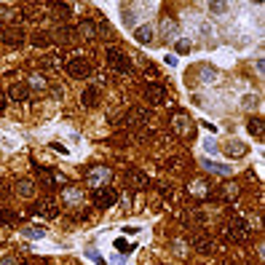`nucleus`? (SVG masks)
<instances>
[{
	"label": "nucleus",
	"instance_id": "f257e3e1",
	"mask_svg": "<svg viewBox=\"0 0 265 265\" xmlns=\"http://www.w3.org/2000/svg\"><path fill=\"white\" fill-rule=\"evenodd\" d=\"M249 236H252V228H249V222L246 220H241V217H230L228 222H225V239L228 241H249Z\"/></svg>",
	"mask_w": 265,
	"mask_h": 265
},
{
	"label": "nucleus",
	"instance_id": "f03ea898",
	"mask_svg": "<svg viewBox=\"0 0 265 265\" xmlns=\"http://www.w3.org/2000/svg\"><path fill=\"white\" fill-rule=\"evenodd\" d=\"M110 179H112V169L110 166H94V169H88V172H86V185H91L94 190L107 188Z\"/></svg>",
	"mask_w": 265,
	"mask_h": 265
},
{
	"label": "nucleus",
	"instance_id": "7ed1b4c3",
	"mask_svg": "<svg viewBox=\"0 0 265 265\" xmlns=\"http://www.w3.org/2000/svg\"><path fill=\"white\" fill-rule=\"evenodd\" d=\"M107 65L112 67L115 72H132V59H129L126 51H121V48H107Z\"/></svg>",
	"mask_w": 265,
	"mask_h": 265
},
{
	"label": "nucleus",
	"instance_id": "20e7f679",
	"mask_svg": "<svg viewBox=\"0 0 265 265\" xmlns=\"http://www.w3.org/2000/svg\"><path fill=\"white\" fill-rule=\"evenodd\" d=\"M67 72H70V78H88L91 75V62L86 56H72L67 62Z\"/></svg>",
	"mask_w": 265,
	"mask_h": 265
},
{
	"label": "nucleus",
	"instance_id": "39448f33",
	"mask_svg": "<svg viewBox=\"0 0 265 265\" xmlns=\"http://www.w3.org/2000/svg\"><path fill=\"white\" fill-rule=\"evenodd\" d=\"M169 99V88L161 83H148L145 86V102L148 105H163Z\"/></svg>",
	"mask_w": 265,
	"mask_h": 265
},
{
	"label": "nucleus",
	"instance_id": "423d86ee",
	"mask_svg": "<svg viewBox=\"0 0 265 265\" xmlns=\"http://www.w3.org/2000/svg\"><path fill=\"white\" fill-rule=\"evenodd\" d=\"M239 185L236 182H225V185H220L217 190H212L209 193V199H217V201H236L239 199Z\"/></svg>",
	"mask_w": 265,
	"mask_h": 265
},
{
	"label": "nucleus",
	"instance_id": "0eeeda50",
	"mask_svg": "<svg viewBox=\"0 0 265 265\" xmlns=\"http://www.w3.org/2000/svg\"><path fill=\"white\" fill-rule=\"evenodd\" d=\"M118 201V193L107 185V188H99L97 193H94V204L99 206V209H110V206H115Z\"/></svg>",
	"mask_w": 265,
	"mask_h": 265
},
{
	"label": "nucleus",
	"instance_id": "6e6552de",
	"mask_svg": "<svg viewBox=\"0 0 265 265\" xmlns=\"http://www.w3.org/2000/svg\"><path fill=\"white\" fill-rule=\"evenodd\" d=\"M193 118L188 115V112H177V115L172 118V129L177 134H182V137H188V134H193Z\"/></svg>",
	"mask_w": 265,
	"mask_h": 265
},
{
	"label": "nucleus",
	"instance_id": "1a4fd4ad",
	"mask_svg": "<svg viewBox=\"0 0 265 265\" xmlns=\"http://www.w3.org/2000/svg\"><path fill=\"white\" fill-rule=\"evenodd\" d=\"M222 153L228 155V158H244V155L249 153V145L233 137V139H228V142L222 145Z\"/></svg>",
	"mask_w": 265,
	"mask_h": 265
},
{
	"label": "nucleus",
	"instance_id": "9d476101",
	"mask_svg": "<svg viewBox=\"0 0 265 265\" xmlns=\"http://www.w3.org/2000/svg\"><path fill=\"white\" fill-rule=\"evenodd\" d=\"M153 121V112L145 110V107H132V110L126 112V123L129 126H142V123Z\"/></svg>",
	"mask_w": 265,
	"mask_h": 265
},
{
	"label": "nucleus",
	"instance_id": "9b49d317",
	"mask_svg": "<svg viewBox=\"0 0 265 265\" xmlns=\"http://www.w3.org/2000/svg\"><path fill=\"white\" fill-rule=\"evenodd\" d=\"M62 204L65 206H81L83 204V190L72 188V185H65V188H62Z\"/></svg>",
	"mask_w": 265,
	"mask_h": 265
},
{
	"label": "nucleus",
	"instance_id": "f8f14e48",
	"mask_svg": "<svg viewBox=\"0 0 265 265\" xmlns=\"http://www.w3.org/2000/svg\"><path fill=\"white\" fill-rule=\"evenodd\" d=\"M126 182H129V188L132 190H142V188H148V174L142 172V169H129L126 172Z\"/></svg>",
	"mask_w": 265,
	"mask_h": 265
},
{
	"label": "nucleus",
	"instance_id": "ddd939ff",
	"mask_svg": "<svg viewBox=\"0 0 265 265\" xmlns=\"http://www.w3.org/2000/svg\"><path fill=\"white\" fill-rule=\"evenodd\" d=\"M32 214H43V217H56L59 214V206H56V201H51V199H43V201H38L35 206H32Z\"/></svg>",
	"mask_w": 265,
	"mask_h": 265
},
{
	"label": "nucleus",
	"instance_id": "4468645a",
	"mask_svg": "<svg viewBox=\"0 0 265 265\" xmlns=\"http://www.w3.org/2000/svg\"><path fill=\"white\" fill-rule=\"evenodd\" d=\"M75 32L83 38V41H94V38L99 35V27H97V22H91V19H83L81 24L75 27Z\"/></svg>",
	"mask_w": 265,
	"mask_h": 265
},
{
	"label": "nucleus",
	"instance_id": "2eb2a0df",
	"mask_svg": "<svg viewBox=\"0 0 265 265\" xmlns=\"http://www.w3.org/2000/svg\"><path fill=\"white\" fill-rule=\"evenodd\" d=\"M3 43H8V46H22V43H24V30H22V27H5Z\"/></svg>",
	"mask_w": 265,
	"mask_h": 265
},
{
	"label": "nucleus",
	"instance_id": "dca6fc26",
	"mask_svg": "<svg viewBox=\"0 0 265 265\" xmlns=\"http://www.w3.org/2000/svg\"><path fill=\"white\" fill-rule=\"evenodd\" d=\"M190 244H193V249L201 252V255H206V252L212 249V239L206 233H193L190 236Z\"/></svg>",
	"mask_w": 265,
	"mask_h": 265
},
{
	"label": "nucleus",
	"instance_id": "f3484780",
	"mask_svg": "<svg viewBox=\"0 0 265 265\" xmlns=\"http://www.w3.org/2000/svg\"><path fill=\"white\" fill-rule=\"evenodd\" d=\"M8 97L14 99V102H27V99H30V86H27V83H14V86L8 88Z\"/></svg>",
	"mask_w": 265,
	"mask_h": 265
},
{
	"label": "nucleus",
	"instance_id": "a211bd4d",
	"mask_svg": "<svg viewBox=\"0 0 265 265\" xmlns=\"http://www.w3.org/2000/svg\"><path fill=\"white\" fill-rule=\"evenodd\" d=\"M212 182H204V179H196L193 185H188V193L190 196H196V199H209V193H212V188H209Z\"/></svg>",
	"mask_w": 265,
	"mask_h": 265
},
{
	"label": "nucleus",
	"instance_id": "6ab92c4d",
	"mask_svg": "<svg viewBox=\"0 0 265 265\" xmlns=\"http://www.w3.org/2000/svg\"><path fill=\"white\" fill-rule=\"evenodd\" d=\"M32 172H35V177L41 179L43 188H54V185H56V177L48 172V169H43V166H38V163H35V166H32Z\"/></svg>",
	"mask_w": 265,
	"mask_h": 265
},
{
	"label": "nucleus",
	"instance_id": "aec40b11",
	"mask_svg": "<svg viewBox=\"0 0 265 265\" xmlns=\"http://www.w3.org/2000/svg\"><path fill=\"white\" fill-rule=\"evenodd\" d=\"M134 41L137 43H142V46H150V43H153V27H137V30H134Z\"/></svg>",
	"mask_w": 265,
	"mask_h": 265
},
{
	"label": "nucleus",
	"instance_id": "412c9836",
	"mask_svg": "<svg viewBox=\"0 0 265 265\" xmlns=\"http://www.w3.org/2000/svg\"><path fill=\"white\" fill-rule=\"evenodd\" d=\"M30 43H32V46H35V48H48V46H51V43H54V38L51 35H48V32H32V38H30Z\"/></svg>",
	"mask_w": 265,
	"mask_h": 265
},
{
	"label": "nucleus",
	"instance_id": "4be33fe9",
	"mask_svg": "<svg viewBox=\"0 0 265 265\" xmlns=\"http://www.w3.org/2000/svg\"><path fill=\"white\" fill-rule=\"evenodd\" d=\"M81 102L86 105V107H97V105H99V91H97V86H88L86 91L81 94Z\"/></svg>",
	"mask_w": 265,
	"mask_h": 265
},
{
	"label": "nucleus",
	"instance_id": "5701e85b",
	"mask_svg": "<svg viewBox=\"0 0 265 265\" xmlns=\"http://www.w3.org/2000/svg\"><path fill=\"white\" fill-rule=\"evenodd\" d=\"M16 193H19L22 199H32V196H35V185H32V179H19V182H16Z\"/></svg>",
	"mask_w": 265,
	"mask_h": 265
},
{
	"label": "nucleus",
	"instance_id": "b1692460",
	"mask_svg": "<svg viewBox=\"0 0 265 265\" xmlns=\"http://www.w3.org/2000/svg\"><path fill=\"white\" fill-rule=\"evenodd\" d=\"M246 129H249V134H255V137H263L265 134V123L260 115H252L249 121H246Z\"/></svg>",
	"mask_w": 265,
	"mask_h": 265
},
{
	"label": "nucleus",
	"instance_id": "393cba45",
	"mask_svg": "<svg viewBox=\"0 0 265 265\" xmlns=\"http://www.w3.org/2000/svg\"><path fill=\"white\" fill-rule=\"evenodd\" d=\"M54 41L56 43H72L75 41V30H72V27H59V30L54 32Z\"/></svg>",
	"mask_w": 265,
	"mask_h": 265
},
{
	"label": "nucleus",
	"instance_id": "a878e982",
	"mask_svg": "<svg viewBox=\"0 0 265 265\" xmlns=\"http://www.w3.org/2000/svg\"><path fill=\"white\" fill-rule=\"evenodd\" d=\"M201 166L204 169H209V172H214V174H230V166H220V163H214V161H201Z\"/></svg>",
	"mask_w": 265,
	"mask_h": 265
},
{
	"label": "nucleus",
	"instance_id": "bb28decb",
	"mask_svg": "<svg viewBox=\"0 0 265 265\" xmlns=\"http://www.w3.org/2000/svg\"><path fill=\"white\" fill-rule=\"evenodd\" d=\"M161 30L166 38H174V32H177V24H174V19H169V16H163L161 19Z\"/></svg>",
	"mask_w": 265,
	"mask_h": 265
},
{
	"label": "nucleus",
	"instance_id": "cd10ccee",
	"mask_svg": "<svg viewBox=\"0 0 265 265\" xmlns=\"http://www.w3.org/2000/svg\"><path fill=\"white\" fill-rule=\"evenodd\" d=\"M22 233L30 236V239H43V236H46V228H35V225H30V228H24Z\"/></svg>",
	"mask_w": 265,
	"mask_h": 265
},
{
	"label": "nucleus",
	"instance_id": "c85d7f7f",
	"mask_svg": "<svg viewBox=\"0 0 265 265\" xmlns=\"http://www.w3.org/2000/svg\"><path fill=\"white\" fill-rule=\"evenodd\" d=\"M30 86L32 88H46L48 83H46V78H43L41 72H35V75H30Z\"/></svg>",
	"mask_w": 265,
	"mask_h": 265
},
{
	"label": "nucleus",
	"instance_id": "c756f323",
	"mask_svg": "<svg viewBox=\"0 0 265 265\" xmlns=\"http://www.w3.org/2000/svg\"><path fill=\"white\" fill-rule=\"evenodd\" d=\"M257 105H260V99H257L255 94H246V97H244V102H241V107H244V110H255Z\"/></svg>",
	"mask_w": 265,
	"mask_h": 265
},
{
	"label": "nucleus",
	"instance_id": "7c9ffc66",
	"mask_svg": "<svg viewBox=\"0 0 265 265\" xmlns=\"http://www.w3.org/2000/svg\"><path fill=\"white\" fill-rule=\"evenodd\" d=\"M0 222H3V225H11V222H16V214L11 212V209H3V212H0Z\"/></svg>",
	"mask_w": 265,
	"mask_h": 265
},
{
	"label": "nucleus",
	"instance_id": "2f4dec72",
	"mask_svg": "<svg viewBox=\"0 0 265 265\" xmlns=\"http://www.w3.org/2000/svg\"><path fill=\"white\" fill-rule=\"evenodd\" d=\"M54 11L62 16V19H65V16H70V11H72V8H70L67 3H54Z\"/></svg>",
	"mask_w": 265,
	"mask_h": 265
},
{
	"label": "nucleus",
	"instance_id": "473e14b6",
	"mask_svg": "<svg viewBox=\"0 0 265 265\" xmlns=\"http://www.w3.org/2000/svg\"><path fill=\"white\" fill-rule=\"evenodd\" d=\"M209 11H214V14H222V11H228V3H209Z\"/></svg>",
	"mask_w": 265,
	"mask_h": 265
},
{
	"label": "nucleus",
	"instance_id": "72a5a7b5",
	"mask_svg": "<svg viewBox=\"0 0 265 265\" xmlns=\"http://www.w3.org/2000/svg\"><path fill=\"white\" fill-rule=\"evenodd\" d=\"M177 51H179V54H188V51H190V41H179V43H177Z\"/></svg>",
	"mask_w": 265,
	"mask_h": 265
},
{
	"label": "nucleus",
	"instance_id": "f704fd0d",
	"mask_svg": "<svg viewBox=\"0 0 265 265\" xmlns=\"http://www.w3.org/2000/svg\"><path fill=\"white\" fill-rule=\"evenodd\" d=\"M123 22H126V24H134V14L129 8H123Z\"/></svg>",
	"mask_w": 265,
	"mask_h": 265
},
{
	"label": "nucleus",
	"instance_id": "c9c22d12",
	"mask_svg": "<svg viewBox=\"0 0 265 265\" xmlns=\"http://www.w3.org/2000/svg\"><path fill=\"white\" fill-rule=\"evenodd\" d=\"M115 249L126 255V252H129V244H126V241H121V239H118V241H115Z\"/></svg>",
	"mask_w": 265,
	"mask_h": 265
},
{
	"label": "nucleus",
	"instance_id": "e433bc0d",
	"mask_svg": "<svg viewBox=\"0 0 265 265\" xmlns=\"http://www.w3.org/2000/svg\"><path fill=\"white\" fill-rule=\"evenodd\" d=\"M0 265H19V260H16V257H3Z\"/></svg>",
	"mask_w": 265,
	"mask_h": 265
},
{
	"label": "nucleus",
	"instance_id": "4c0bfd02",
	"mask_svg": "<svg viewBox=\"0 0 265 265\" xmlns=\"http://www.w3.org/2000/svg\"><path fill=\"white\" fill-rule=\"evenodd\" d=\"M51 148H54V150H59V153H67V148H65V145H59V142H54Z\"/></svg>",
	"mask_w": 265,
	"mask_h": 265
},
{
	"label": "nucleus",
	"instance_id": "58836bf2",
	"mask_svg": "<svg viewBox=\"0 0 265 265\" xmlns=\"http://www.w3.org/2000/svg\"><path fill=\"white\" fill-rule=\"evenodd\" d=\"M3 107H5V99H3V97H0V110H3Z\"/></svg>",
	"mask_w": 265,
	"mask_h": 265
}]
</instances>
